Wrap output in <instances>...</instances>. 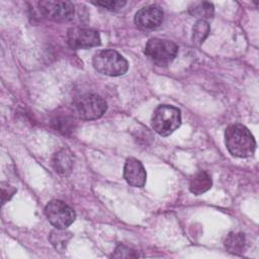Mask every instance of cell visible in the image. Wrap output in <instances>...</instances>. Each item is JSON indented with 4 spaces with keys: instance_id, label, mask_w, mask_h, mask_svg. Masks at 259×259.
<instances>
[{
    "instance_id": "cell-1",
    "label": "cell",
    "mask_w": 259,
    "mask_h": 259,
    "mask_svg": "<svg viewBox=\"0 0 259 259\" xmlns=\"http://www.w3.org/2000/svg\"><path fill=\"white\" fill-rule=\"evenodd\" d=\"M226 147L234 157H251L256 149V142L251 132L241 123L229 125L225 132Z\"/></svg>"
},
{
    "instance_id": "cell-2",
    "label": "cell",
    "mask_w": 259,
    "mask_h": 259,
    "mask_svg": "<svg viewBox=\"0 0 259 259\" xmlns=\"http://www.w3.org/2000/svg\"><path fill=\"white\" fill-rule=\"evenodd\" d=\"M92 65L97 72L111 77L123 75L128 70L127 61L114 50L97 52L92 58Z\"/></svg>"
},
{
    "instance_id": "cell-3",
    "label": "cell",
    "mask_w": 259,
    "mask_h": 259,
    "mask_svg": "<svg viewBox=\"0 0 259 259\" xmlns=\"http://www.w3.org/2000/svg\"><path fill=\"white\" fill-rule=\"evenodd\" d=\"M181 124L180 110L169 104L159 105L153 112L152 126L162 137L170 136Z\"/></svg>"
},
{
    "instance_id": "cell-4",
    "label": "cell",
    "mask_w": 259,
    "mask_h": 259,
    "mask_svg": "<svg viewBox=\"0 0 259 259\" xmlns=\"http://www.w3.org/2000/svg\"><path fill=\"white\" fill-rule=\"evenodd\" d=\"M107 109L105 100L94 93H85L73 103V110L77 117L83 120H92L101 117Z\"/></svg>"
},
{
    "instance_id": "cell-5",
    "label": "cell",
    "mask_w": 259,
    "mask_h": 259,
    "mask_svg": "<svg viewBox=\"0 0 259 259\" xmlns=\"http://www.w3.org/2000/svg\"><path fill=\"white\" fill-rule=\"evenodd\" d=\"M178 53V47L171 40L151 38L145 47V55L155 64L164 66L172 62Z\"/></svg>"
},
{
    "instance_id": "cell-6",
    "label": "cell",
    "mask_w": 259,
    "mask_h": 259,
    "mask_svg": "<svg viewBox=\"0 0 259 259\" xmlns=\"http://www.w3.org/2000/svg\"><path fill=\"white\" fill-rule=\"evenodd\" d=\"M45 213L49 222L58 229H66L75 221L74 209L59 199L51 200L45 207Z\"/></svg>"
},
{
    "instance_id": "cell-7",
    "label": "cell",
    "mask_w": 259,
    "mask_h": 259,
    "mask_svg": "<svg viewBox=\"0 0 259 259\" xmlns=\"http://www.w3.org/2000/svg\"><path fill=\"white\" fill-rule=\"evenodd\" d=\"M39 12L47 18L54 21L71 20L75 13L74 4L70 1L44 0L38 2Z\"/></svg>"
},
{
    "instance_id": "cell-8",
    "label": "cell",
    "mask_w": 259,
    "mask_h": 259,
    "mask_svg": "<svg viewBox=\"0 0 259 259\" xmlns=\"http://www.w3.org/2000/svg\"><path fill=\"white\" fill-rule=\"evenodd\" d=\"M100 40L99 33L92 28L75 26L67 31V42L75 50L97 47L100 45Z\"/></svg>"
},
{
    "instance_id": "cell-9",
    "label": "cell",
    "mask_w": 259,
    "mask_h": 259,
    "mask_svg": "<svg viewBox=\"0 0 259 259\" xmlns=\"http://www.w3.org/2000/svg\"><path fill=\"white\" fill-rule=\"evenodd\" d=\"M164 19L163 10L156 5L141 8L135 15V24L142 30H151L159 27Z\"/></svg>"
},
{
    "instance_id": "cell-10",
    "label": "cell",
    "mask_w": 259,
    "mask_h": 259,
    "mask_svg": "<svg viewBox=\"0 0 259 259\" xmlns=\"http://www.w3.org/2000/svg\"><path fill=\"white\" fill-rule=\"evenodd\" d=\"M123 177L134 187H143L147 180V173L141 161L136 158H128L123 168Z\"/></svg>"
},
{
    "instance_id": "cell-11",
    "label": "cell",
    "mask_w": 259,
    "mask_h": 259,
    "mask_svg": "<svg viewBox=\"0 0 259 259\" xmlns=\"http://www.w3.org/2000/svg\"><path fill=\"white\" fill-rule=\"evenodd\" d=\"M52 164L56 172L59 174L66 176L69 175L74 166V156L73 153L66 148L60 149L57 151L52 159Z\"/></svg>"
},
{
    "instance_id": "cell-12",
    "label": "cell",
    "mask_w": 259,
    "mask_h": 259,
    "mask_svg": "<svg viewBox=\"0 0 259 259\" xmlns=\"http://www.w3.org/2000/svg\"><path fill=\"white\" fill-rule=\"evenodd\" d=\"M212 180L210 175L205 171H198L195 173L189 182V189L195 195H200L210 189Z\"/></svg>"
},
{
    "instance_id": "cell-13",
    "label": "cell",
    "mask_w": 259,
    "mask_h": 259,
    "mask_svg": "<svg viewBox=\"0 0 259 259\" xmlns=\"http://www.w3.org/2000/svg\"><path fill=\"white\" fill-rule=\"evenodd\" d=\"M225 247L232 254H242L247 248V240L242 233H230L225 240Z\"/></svg>"
},
{
    "instance_id": "cell-14",
    "label": "cell",
    "mask_w": 259,
    "mask_h": 259,
    "mask_svg": "<svg viewBox=\"0 0 259 259\" xmlns=\"http://www.w3.org/2000/svg\"><path fill=\"white\" fill-rule=\"evenodd\" d=\"M71 238H72V234L70 232L65 231V229L56 228L51 232L49 240L57 251L64 252Z\"/></svg>"
},
{
    "instance_id": "cell-15",
    "label": "cell",
    "mask_w": 259,
    "mask_h": 259,
    "mask_svg": "<svg viewBox=\"0 0 259 259\" xmlns=\"http://www.w3.org/2000/svg\"><path fill=\"white\" fill-rule=\"evenodd\" d=\"M188 12L194 16L198 17L199 20L210 19L213 17L214 14V7L213 4L210 2H196L189 6Z\"/></svg>"
},
{
    "instance_id": "cell-16",
    "label": "cell",
    "mask_w": 259,
    "mask_h": 259,
    "mask_svg": "<svg viewBox=\"0 0 259 259\" xmlns=\"http://www.w3.org/2000/svg\"><path fill=\"white\" fill-rule=\"evenodd\" d=\"M52 126L62 135L69 136L75 128V120L69 115H57L52 119Z\"/></svg>"
},
{
    "instance_id": "cell-17",
    "label": "cell",
    "mask_w": 259,
    "mask_h": 259,
    "mask_svg": "<svg viewBox=\"0 0 259 259\" xmlns=\"http://www.w3.org/2000/svg\"><path fill=\"white\" fill-rule=\"evenodd\" d=\"M209 24L205 20H197L192 28V40L196 45H201L209 33Z\"/></svg>"
},
{
    "instance_id": "cell-18",
    "label": "cell",
    "mask_w": 259,
    "mask_h": 259,
    "mask_svg": "<svg viewBox=\"0 0 259 259\" xmlns=\"http://www.w3.org/2000/svg\"><path fill=\"white\" fill-rule=\"evenodd\" d=\"M140 255L137 253L136 250L121 244H119L115 248L114 253L112 254V257L114 258H137Z\"/></svg>"
},
{
    "instance_id": "cell-19",
    "label": "cell",
    "mask_w": 259,
    "mask_h": 259,
    "mask_svg": "<svg viewBox=\"0 0 259 259\" xmlns=\"http://www.w3.org/2000/svg\"><path fill=\"white\" fill-rule=\"evenodd\" d=\"M17 191V189L10 185L9 183H5L2 182L1 183V202L2 204H5L9 199H11V197L15 194V192Z\"/></svg>"
},
{
    "instance_id": "cell-20",
    "label": "cell",
    "mask_w": 259,
    "mask_h": 259,
    "mask_svg": "<svg viewBox=\"0 0 259 259\" xmlns=\"http://www.w3.org/2000/svg\"><path fill=\"white\" fill-rule=\"evenodd\" d=\"M125 3H126L125 1H113V0L94 2L95 5H98V6H101L103 8H106L107 10H110V11L120 10L125 5Z\"/></svg>"
}]
</instances>
